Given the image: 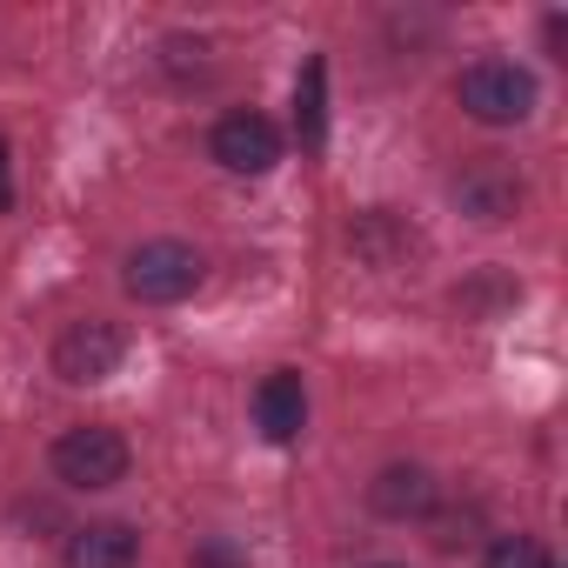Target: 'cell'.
I'll use <instances>...</instances> for the list:
<instances>
[{
    "mask_svg": "<svg viewBox=\"0 0 568 568\" xmlns=\"http://www.w3.org/2000/svg\"><path fill=\"white\" fill-rule=\"evenodd\" d=\"M14 207V181H8V148H0V214Z\"/></svg>",
    "mask_w": 568,
    "mask_h": 568,
    "instance_id": "12",
    "label": "cell"
},
{
    "mask_svg": "<svg viewBox=\"0 0 568 568\" xmlns=\"http://www.w3.org/2000/svg\"><path fill=\"white\" fill-rule=\"evenodd\" d=\"M128 435L121 428H101V422H81V428H68L61 442H54V475L68 481V488H81V495H94V488H114V481H128Z\"/></svg>",
    "mask_w": 568,
    "mask_h": 568,
    "instance_id": "3",
    "label": "cell"
},
{
    "mask_svg": "<svg viewBox=\"0 0 568 568\" xmlns=\"http://www.w3.org/2000/svg\"><path fill=\"white\" fill-rule=\"evenodd\" d=\"M368 508L388 515V521H408V515H428L435 508V475L415 468V462H395L368 481Z\"/></svg>",
    "mask_w": 568,
    "mask_h": 568,
    "instance_id": "9",
    "label": "cell"
},
{
    "mask_svg": "<svg viewBox=\"0 0 568 568\" xmlns=\"http://www.w3.org/2000/svg\"><path fill=\"white\" fill-rule=\"evenodd\" d=\"M121 362H128V335H121L114 322H101V315L68 322V328L54 335V375H61V382H74V388L108 382Z\"/></svg>",
    "mask_w": 568,
    "mask_h": 568,
    "instance_id": "4",
    "label": "cell"
},
{
    "mask_svg": "<svg viewBox=\"0 0 568 568\" xmlns=\"http://www.w3.org/2000/svg\"><path fill=\"white\" fill-rule=\"evenodd\" d=\"M481 568H555V561H548V548L535 535H495L488 555H481Z\"/></svg>",
    "mask_w": 568,
    "mask_h": 568,
    "instance_id": "11",
    "label": "cell"
},
{
    "mask_svg": "<svg viewBox=\"0 0 568 568\" xmlns=\"http://www.w3.org/2000/svg\"><path fill=\"white\" fill-rule=\"evenodd\" d=\"M455 194H462V207H468L475 221H508V214L521 207V181H515L495 154H481V161L455 181Z\"/></svg>",
    "mask_w": 568,
    "mask_h": 568,
    "instance_id": "8",
    "label": "cell"
},
{
    "mask_svg": "<svg viewBox=\"0 0 568 568\" xmlns=\"http://www.w3.org/2000/svg\"><path fill=\"white\" fill-rule=\"evenodd\" d=\"M201 274H207V261H201V247H187V241H141V247L128 254V267H121L128 295L148 302V308L187 302V295L201 288Z\"/></svg>",
    "mask_w": 568,
    "mask_h": 568,
    "instance_id": "2",
    "label": "cell"
},
{
    "mask_svg": "<svg viewBox=\"0 0 568 568\" xmlns=\"http://www.w3.org/2000/svg\"><path fill=\"white\" fill-rule=\"evenodd\" d=\"M254 422H261L267 442H295V435L308 428V388H302V375L274 368V375L254 388Z\"/></svg>",
    "mask_w": 568,
    "mask_h": 568,
    "instance_id": "6",
    "label": "cell"
},
{
    "mask_svg": "<svg viewBox=\"0 0 568 568\" xmlns=\"http://www.w3.org/2000/svg\"><path fill=\"white\" fill-rule=\"evenodd\" d=\"M295 134H302V148H322V134H328V61L322 54L295 81Z\"/></svg>",
    "mask_w": 568,
    "mask_h": 568,
    "instance_id": "10",
    "label": "cell"
},
{
    "mask_svg": "<svg viewBox=\"0 0 568 568\" xmlns=\"http://www.w3.org/2000/svg\"><path fill=\"white\" fill-rule=\"evenodd\" d=\"M375 568H388V561H375Z\"/></svg>",
    "mask_w": 568,
    "mask_h": 568,
    "instance_id": "13",
    "label": "cell"
},
{
    "mask_svg": "<svg viewBox=\"0 0 568 568\" xmlns=\"http://www.w3.org/2000/svg\"><path fill=\"white\" fill-rule=\"evenodd\" d=\"M207 148H214V161H221L227 174H267V168L281 161V134H274V121L254 114V108L221 114L214 134H207Z\"/></svg>",
    "mask_w": 568,
    "mask_h": 568,
    "instance_id": "5",
    "label": "cell"
},
{
    "mask_svg": "<svg viewBox=\"0 0 568 568\" xmlns=\"http://www.w3.org/2000/svg\"><path fill=\"white\" fill-rule=\"evenodd\" d=\"M455 101H462V114H475L481 128H515V121H528V114H535V74H528L521 61L488 54V61L462 68Z\"/></svg>",
    "mask_w": 568,
    "mask_h": 568,
    "instance_id": "1",
    "label": "cell"
},
{
    "mask_svg": "<svg viewBox=\"0 0 568 568\" xmlns=\"http://www.w3.org/2000/svg\"><path fill=\"white\" fill-rule=\"evenodd\" d=\"M61 561L68 568H134L141 561V535L128 521H88V528L68 535Z\"/></svg>",
    "mask_w": 568,
    "mask_h": 568,
    "instance_id": "7",
    "label": "cell"
}]
</instances>
